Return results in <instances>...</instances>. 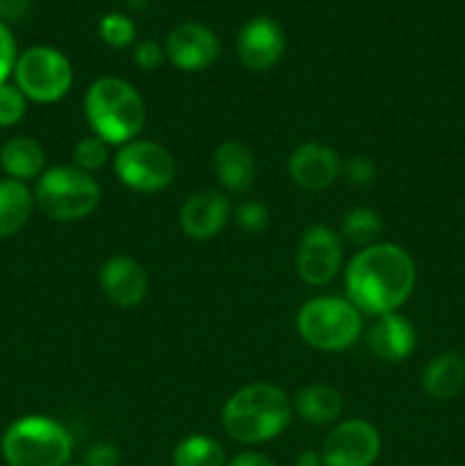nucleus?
<instances>
[{"label":"nucleus","mask_w":465,"mask_h":466,"mask_svg":"<svg viewBox=\"0 0 465 466\" xmlns=\"http://www.w3.org/2000/svg\"><path fill=\"white\" fill-rule=\"evenodd\" d=\"M324 466H374L381 455V435L367 419L336 423L322 444Z\"/></svg>","instance_id":"1a4fd4ad"},{"label":"nucleus","mask_w":465,"mask_h":466,"mask_svg":"<svg viewBox=\"0 0 465 466\" xmlns=\"http://www.w3.org/2000/svg\"><path fill=\"white\" fill-rule=\"evenodd\" d=\"M0 453L9 466H67L73 453V437L55 419L27 414L5 428Z\"/></svg>","instance_id":"20e7f679"},{"label":"nucleus","mask_w":465,"mask_h":466,"mask_svg":"<svg viewBox=\"0 0 465 466\" xmlns=\"http://www.w3.org/2000/svg\"><path fill=\"white\" fill-rule=\"evenodd\" d=\"M292 182L305 191H322L331 187L342 173V159L331 146L305 141L296 146L287 162Z\"/></svg>","instance_id":"4468645a"},{"label":"nucleus","mask_w":465,"mask_h":466,"mask_svg":"<svg viewBox=\"0 0 465 466\" xmlns=\"http://www.w3.org/2000/svg\"><path fill=\"white\" fill-rule=\"evenodd\" d=\"M67 466H82V464H67Z\"/></svg>","instance_id":"c9c22d12"},{"label":"nucleus","mask_w":465,"mask_h":466,"mask_svg":"<svg viewBox=\"0 0 465 466\" xmlns=\"http://www.w3.org/2000/svg\"><path fill=\"white\" fill-rule=\"evenodd\" d=\"M342 173H345L346 182L356 189H365L377 177V167L369 157H351L349 162L342 164Z\"/></svg>","instance_id":"cd10ccee"},{"label":"nucleus","mask_w":465,"mask_h":466,"mask_svg":"<svg viewBox=\"0 0 465 466\" xmlns=\"http://www.w3.org/2000/svg\"><path fill=\"white\" fill-rule=\"evenodd\" d=\"M14 85L32 103H57L71 89L73 66L62 50L32 46L18 55Z\"/></svg>","instance_id":"0eeeda50"},{"label":"nucleus","mask_w":465,"mask_h":466,"mask_svg":"<svg viewBox=\"0 0 465 466\" xmlns=\"http://www.w3.org/2000/svg\"><path fill=\"white\" fill-rule=\"evenodd\" d=\"M121 462L123 455L117 446L109 444V441H96L87 449L82 466H121Z\"/></svg>","instance_id":"7c9ffc66"},{"label":"nucleus","mask_w":465,"mask_h":466,"mask_svg":"<svg viewBox=\"0 0 465 466\" xmlns=\"http://www.w3.org/2000/svg\"><path fill=\"white\" fill-rule=\"evenodd\" d=\"M164 57H167V53H164L162 46L153 39L140 41V44L135 46V53H132L135 64L140 68H144V71H155V68L162 66Z\"/></svg>","instance_id":"c756f323"},{"label":"nucleus","mask_w":465,"mask_h":466,"mask_svg":"<svg viewBox=\"0 0 465 466\" xmlns=\"http://www.w3.org/2000/svg\"><path fill=\"white\" fill-rule=\"evenodd\" d=\"M32 0H0V23H16L30 12Z\"/></svg>","instance_id":"2f4dec72"},{"label":"nucleus","mask_w":465,"mask_h":466,"mask_svg":"<svg viewBox=\"0 0 465 466\" xmlns=\"http://www.w3.org/2000/svg\"><path fill=\"white\" fill-rule=\"evenodd\" d=\"M374 319L377 321L367 330L369 353L377 360L390 364L408 358L415 350V341H418V332H415L413 323L399 312L381 314V317Z\"/></svg>","instance_id":"dca6fc26"},{"label":"nucleus","mask_w":465,"mask_h":466,"mask_svg":"<svg viewBox=\"0 0 465 466\" xmlns=\"http://www.w3.org/2000/svg\"><path fill=\"white\" fill-rule=\"evenodd\" d=\"M345 262L342 237L326 226H313L301 235L296 248V273L310 287L336 280Z\"/></svg>","instance_id":"9d476101"},{"label":"nucleus","mask_w":465,"mask_h":466,"mask_svg":"<svg viewBox=\"0 0 465 466\" xmlns=\"http://www.w3.org/2000/svg\"><path fill=\"white\" fill-rule=\"evenodd\" d=\"M0 168L12 180H35L46 171V153L32 137H12L0 148Z\"/></svg>","instance_id":"6ab92c4d"},{"label":"nucleus","mask_w":465,"mask_h":466,"mask_svg":"<svg viewBox=\"0 0 465 466\" xmlns=\"http://www.w3.org/2000/svg\"><path fill=\"white\" fill-rule=\"evenodd\" d=\"M219 36L203 23H181L173 27L164 44L167 59L185 73H199L212 66L219 57Z\"/></svg>","instance_id":"9b49d317"},{"label":"nucleus","mask_w":465,"mask_h":466,"mask_svg":"<svg viewBox=\"0 0 465 466\" xmlns=\"http://www.w3.org/2000/svg\"><path fill=\"white\" fill-rule=\"evenodd\" d=\"M16 59H18L16 39H14L7 23H0V85L7 82L9 76H14Z\"/></svg>","instance_id":"c85d7f7f"},{"label":"nucleus","mask_w":465,"mask_h":466,"mask_svg":"<svg viewBox=\"0 0 465 466\" xmlns=\"http://www.w3.org/2000/svg\"><path fill=\"white\" fill-rule=\"evenodd\" d=\"M226 466H278L269 455L260 453V451H244L237 453L235 458L228 460Z\"/></svg>","instance_id":"473e14b6"},{"label":"nucleus","mask_w":465,"mask_h":466,"mask_svg":"<svg viewBox=\"0 0 465 466\" xmlns=\"http://www.w3.org/2000/svg\"><path fill=\"white\" fill-rule=\"evenodd\" d=\"M235 48L249 71H269L285 53V32L274 18L255 16L242 25Z\"/></svg>","instance_id":"f8f14e48"},{"label":"nucleus","mask_w":465,"mask_h":466,"mask_svg":"<svg viewBox=\"0 0 465 466\" xmlns=\"http://www.w3.org/2000/svg\"><path fill=\"white\" fill-rule=\"evenodd\" d=\"M232 218L244 235H263L269 226V209L258 200H244L235 208Z\"/></svg>","instance_id":"bb28decb"},{"label":"nucleus","mask_w":465,"mask_h":466,"mask_svg":"<svg viewBox=\"0 0 465 466\" xmlns=\"http://www.w3.org/2000/svg\"><path fill=\"white\" fill-rule=\"evenodd\" d=\"M85 118L91 135L108 146H123L137 139L146 123V107L140 91L123 77H98L85 94Z\"/></svg>","instance_id":"7ed1b4c3"},{"label":"nucleus","mask_w":465,"mask_h":466,"mask_svg":"<svg viewBox=\"0 0 465 466\" xmlns=\"http://www.w3.org/2000/svg\"><path fill=\"white\" fill-rule=\"evenodd\" d=\"M292 400L272 382L240 387L222 408V426L240 444H264L283 435L292 421Z\"/></svg>","instance_id":"f03ea898"},{"label":"nucleus","mask_w":465,"mask_h":466,"mask_svg":"<svg viewBox=\"0 0 465 466\" xmlns=\"http://www.w3.org/2000/svg\"><path fill=\"white\" fill-rule=\"evenodd\" d=\"M112 164L119 182L137 194H158L176 177L173 155L162 144L149 139H132L119 146Z\"/></svg>","instance_id":"6e6552de"},{"label":"nucleus","mask_w":465,"mask_h":466,"mask_svg":"<svg viewBox=\"0 0 465 466\" xmlns=\"http://www.w3.org/2000/svg\"><path fill=\"white\" fill-rule=\"evenodd\" d=\"M296 332L310 349L340 353L351 349L363 335V314L340 296H317L301 305Z\"/></svg>","instance_id":"39448f33"},{"label":"nucleus","mask_w":465,"mask_h":466,"mask_svg":"<svg viewBox=\"0 0 465 466\" xmlns=\"http://www.w3.org/2000/svg\"><path fill=\"white\" fill-rule=\"evenodd\" d=\"M98 36L112 48H126L137 36L135 23L126 14L109 12L98 21Z\"/></svg>","instance_id":"b1692460"},{"label":"nucleus","mask_w":465,"mask_h":466,"mask_svg":"<svg viewBox=\"0 0 465 466\" xmlns=\"http://www.w3.org/2000/svg\"><path fill=\"white\" fill-rule=\"evenodd\" d=\"M35 205V194L26 182L0 180V239L18 235L30 221Z\"/></svg>","instance_id":"412c9836"},{"label":"nucleus","mask_w":465,"mask_h":466,"mask_svg":"<svg viewBox=\"0 0 465 466\" xmlns=\"http://www.w3.org/2000/svg\"><path fill=\"white\" fill-rule=\"evenodd\" d=\"M35 203L53 221L71 223L89 217L100 203V185L78 167H50L36 177Z\"/></svg>","instance_id":"423d86ee"},{"label":"nucleus","mask_w":465,"mask_h":466,"mask_svg":"<svg viewBox=\"0 0 465 466\" xmlns=\"http://www.w3.org/2000/svg\"><path fill=\"white\" fill-rule=\"evenodd\" d=\"M383 232V221L374 209L354 208L345 214L340 226V237L349 244L367 248V246L378 244V237Z\"/></svg>","instance_id":"5701e85b"},{"label":"nucleus","mask_w":465,"mask_h":466,"mask_svg":"<svg viewBox=\"0 0 465 466\" xmlns=\"http://www.w3.org/2000/svg\"><path fill=\"white\" fill-rule=\"evenodd\" d=\"M149 3L150 0H126V5L130 9H137V12H140V9H146L149 7Z\"/></svg>","instance_id":"f704fd0d"},{"label":"nucleus","mask_w":465,"mask_h":466,"mask_svg":"<svg viewBox=\"0 0 465 466\" xmlns=\"http://www.w3.org/2000/svg\"><path fill=\"white\" fill-rule=\"evenodd\" d=\"M214 176L228 194H246L255 180V157L242 141H223L212 157Z\"/></svg>","instance_id":"f3484780"},{"label":"nucleus","mask_w":465,"mask_h":466,"mask_svg":"<svg viewBox=\"0 0 465 466\" xmlns=\"http://www.w3.org/2000/svg\"><path fill=\"white\" fill-rule=\"evenodd\" d=\"M232 214L231 198L223 191L201 189L187 196L181 208V228L190 239L208 241L222 235Z\"/></svg>","instance_id":"ddd939ff"},{"label":"nucleus","mask_w":465,"mask_h":466,"mask_svg":"<svg viewBox=\"0 0 465 466\" xmlns=\"http://www.w3.org/2000/svg\"><path fill=\"white\" fill-rule=\"evenodd\" d=\"M98 285L105 299L123 309H132L149 294V276L130 255H112L100 267Z\"/></svg>","instance_id":"2eb2a0df"},{"label":"nucleus","mask_w":465,"mask_h":466,"mask_svg":"<svg viewBox=\"0 0 465 466\" xmlns=\"http://www.w3.org/2000/svg\"><path fill=\"white\" fill-rule=\"evenodd\" d=\"M422 385L433 400H451L465 385V360L454 350L440 353L424 369Z\"/></svg>","instance_id":"aec40b11"},{"label":"nucleus","mask_w":465,"mask_h":466,"mask_svg":"<svg viewBox=\"0 0 465 466\" xmlns=\"http://www.w3.org/2000/svg\"><path fill=\"white\" fill-rule=\"evenodd\" d=\"M418 280L410 253L390 241L360 248L346 264V300L360 314L381 317L397 312L410 299Z\"/></svg>","instance_id":"f257e3e1"},{"label":"nucleus","mask_w":465,"mask_h":466,"mask_svg":"<svg viewBox=\"0 0 465 466\" xmlns=\"http://www.w3.org/2000/svg\"><path fill=\"white\" fill-rule=\"evenodd\" d=\"M109 159V146L100 137H82L73 148V167L87 173L100 171Z\"/></svg>","instance_id":"393cba45"},{"label":"nucleus","mask_w":465,"mask_h":466,"mask_svg":"<svg viewBox=\"0 0 465 466\" xmlns=\"http://www.w3.org/2000/svg\"><path fill=\"white\" fill-rule=\"evenodd\" d=\"M296 466H324L322 453H317V451H304L296 458Z\"/></svg>","instance_id":"72a5a7b5"},{"label":"nucleus","mask_w":465,"mask_h":466,"mask_svg":"<svg viewBox=\"0 0 465 466\" xmlns=\"http://www.w3.org/2000/svg\"><path fill=\"white\" fill-rule=\"evenodd\" d=\"M27 112V98L12 82L0 85V127H12L23 121Z\"/></svg>","instance_id":"a878e982"},{"label":"nucleus","mask_w":465,"mask_h":466,"mask_svg":"<svg viewBox=\"0 0 465 466\" xmlns=\"http://www.w3.org/2000/svg\"><path fill=\"white\" fill-rule=\"evenodd\" d=\"M226 451L208 435L182 437L171 451V466H226Z\"/></svg>","instance_id":"4be33fe9"},{"label":"nucleus","mask_w":465,"mask_h":466,"mask_svg":"<svg viewBox=\"0 0 465 466\" xmlns=\"http://www.w3.org/2000/svg\"><path fill=\"white\" fill-rule=\"evenodd\" d=\"M292 410L305 423L328 426V423H336L340 419L342 410H345V400H342V394L336 387L315 382V385H308L296 391V396L292 399Z\"/></svg>","instance_id":"a211bd4d"}]
</instances>
